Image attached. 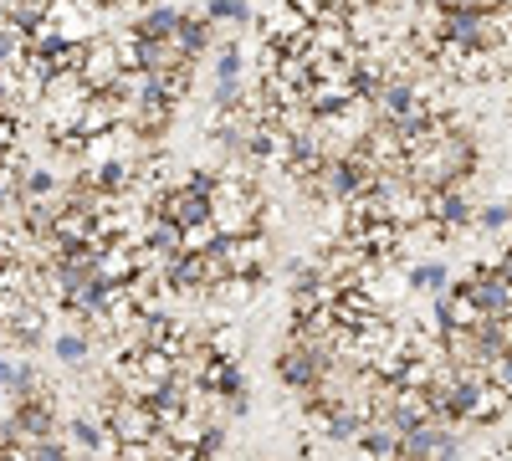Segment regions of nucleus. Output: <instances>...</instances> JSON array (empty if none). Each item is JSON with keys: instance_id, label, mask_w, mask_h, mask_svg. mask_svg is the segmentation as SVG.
<instances>
[{"instance_id": "f257e3e1", "label": "nucleus", "mask_w": 512, "mask_h": 461, "mask_svg": "<svg viewBox=\"0 0 512 461\" xmlns=\"http://www.w3.org/2000/svg\"><path fill=\"white\" fill-rule=\"evenodd\" d=\"M333 359H338V354L318 349L313 339H303V333L292 328L287 339L272 349V380H277L282 390H292V395L328 390V380H333Z\"/></svg>"}, {"instance_id": "f03ea898", "label": "nucleus", "mask_w": 512, "mask_h": 461, "mask_svg": "<svg viewBox=\"0 0 512 461\" xmlns=\"http://www.w3.org/2000/svg\"><path fill=\"white\" fill-rule=\"evenodd\" d=\"M461 298H472V308L482 318H512V282L497 272V267H477L456 282Z\"/></svg>"}, {"instance_id": "7ed1b4c3", "label": "nucleus", "mask_w": 512, "mask_h": 461, "mask_svg": "<svg viewBox=\"0 0 512 461\" xmlns=\"http://www.w3.org/2000/svg\"><path fill=\"white\" fill-rule=\"evenodd\" d=\"M103 426H108V441L113 446H149L159 436V415L144 400H123Z\"/></svg>"}, {"instance_id": "20e7f679", "label": "nucleus", "mask_w": 512, "mask_h": 461, "mask_svg": "<svg viewBox=\"0 0 512 461\" xmlns=\"http://www.w3.org/2000/svg\"><path fill=\"white\" fill-rule=\"evenodd\" d=\"M185 11L190 6H175V0H149V6L128 21V41H164V36H175Z\"/></svg>"}, {"instance_id": "39448f33", "label": "nucleus", "mask_w": 512, "mask_h": 461, "mask_svg": "<svg viewBox=\"0 0 512 461\" xmlns=\"http://www.w3.org/2000/svg\"><path fill=\"white\" fill-rule=\"evenodd\" d=\"M62 441H67L77 456H103V451H113L108 426H103V415H98V410H77V415H67V421H62Z\"/></svg>"}, {"instance_id": "423d86ee", "label": "nucleus", "mask_w": 512, "mask_h": 461, "mask_svg": "<svg viewBox=\"0 0 512 461\" xmlns=\"http://www.w3.org/2000/svg\"><path fill=\"white\" fill-rule=\"evenodd\" d=\"M364 426H369V415H364L359 405H349V400H338V405L323 415V436L338 441V446H354V441L364 436Z\"/></svg>"}, {"instance_id": "0eeeda50", "label": "nucleus", "mask_w": 512, "mask_h": 461, "mask_svg": "<svg viewBox=\"0 0 512 461\" xmlns=\"http://www.w3.org/2000/svg\"><path fill=\"white\" fill-rule=\"evenodd\" d=\"M52 359L67 364L77 380H82L88 364H93V339H88V333H77V328H67V333H57V339H52Z\"/></svg>"}, {"instance_id": "6e6552de", "label": "nucleus", "mask_w": 512, "mask_h": 461, "mask_svg": "<svg viewBox=\"0 0 512 461\" xmlns=\"http://www.w3.org/2000/svg\"><path fill=\"white\" fill-rule=\"evenodd\" d=\"M200 16L216 26V31H226V26H236V31H246L251 21H256V11H251V0H205L200 6Z\"/></svg>"}, {"instance_id": "1a4fd4ad", "label": "nucleus", "mask_w": 512, "mask_h": 461, "mask_svg": "<svg viewBox=\"0 0 512 461\" xmlns=\"http://www.w3.org/2000/svg\"><path fill=\"white\" fill-rule=\"evenodd\" d=\"M354 451H359L364 461H395V456H400V436H395L390 426H364V436L354 441Z\"/></svg>"}, {"instance_id": "9d476101", "label": "nucleus", "mask_w": 512, "mask_h": 461, "mask_svg": "<svg viewBox=\"0 0 512 461\" xmlns=\"http://www.w3.org/2000/svg\"><path fill=\"white\" fill-rule=\"evenodd\" d=\"M405 287H410V292H431V298H436V292L451 287V267H446V262H415V267L405 272Z\"/></svg>"}, {"instance_id": "9b49d317", "label": "nucleus", "mask_w": 512, "mask_h": 461, "mask_svg": "<svg viewBox=\"0 0 512 461\" xmlns=\"http://www.w3.org/2000/svg\"><path fill=\"white\" fill-rule=\"evenodd\" d=\"M477 231H492V236H507V226H512V200H487V205H477V221H472Z\"/></svg>"}, {"instance_id": "f8f14e48", "label": "nucleus", "mask_w": 512, "mask_h": 461, "mask_svg": "<svg viewBox=\"0 0 512 461\" xmlns=\"http://www.w3.org/2000/svg\"><path fill=\"white\" fill-rule=\"evenodd\" d=\"M11 374H16V359H11V354H0V395L11 390Z\"/></svg>"}, {"instance_id": "ddd939ff", "label": "nucleus", "mask_w": 512, "mask_h": 461, "mask_svg": "<svg viewBox=\"0 0 512 461\" xmlns=\"http://www.w3.org/2000/svg\"><path fill=\"white\" fill-rule=\"evenodd\" d=\"M492 267H497V272H502V277H507V282H512V246H502V257H497V262H492Z\"/></svg>"}, {"instance_id": "4468645a", "label": "nucleus", "mask_w": 512, "mask_h": 461, "mask_svg": "<svg viewBox=\"0 0 512 461\" xmlns=\"http://www.w3.org/2000/svg\"><path fill=\"white\" fill-rule=\"evenodd\" d=\"M6 164H11V149H6V144H0V175H6Z\"/></svg>"}, {"instance_id": "2eb2a0df", "label": "nucleus", "mask_w": 512, "mask_h": 461, "mask_svg": "<svg viewBox=\"0 0 512 461\" xmlns=\"http://www.w3.org/2000/svg\"><path fill=\"white\" fill-rule=\"evenodd\" d=\"M6 415H11V405H6V395H0V421H6Z\"/></svg>"}, {"instance_id": "dca6fc26", "label": "nucleus", "mask_w": 512, "mask_h": 461, "mask_svg": "<svg viewBox=\"0 0 512 461\" xmlns=\"http://www.w3.org/2000/svg\"><path fill=\"white\" fill-rule=\"evenodd\" d=\"M395 461H400V456H395Z\"/></svg>"}]
</instances>
